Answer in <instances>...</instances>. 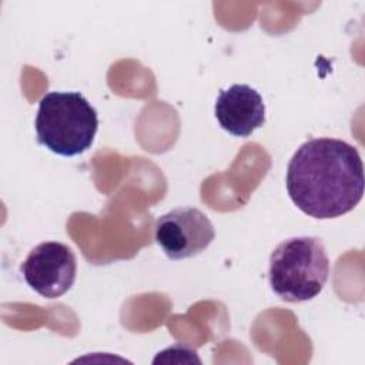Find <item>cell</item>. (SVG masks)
I'll list each match as a JSON object with an SVG mask.
<instances>
[{
  "instance_id": "1",
  "label": "cell",
  "mask_w": 365,
  "mask_h": 365,
  "mask_svg": "<svg viewBox=\"0 0 365 365\" xmlns=\"http://www.w3.org/2000/svg\"><path fill=\"white\" fill-rule=\"evenodd\" d=\"M285 182L289 198L304 214L318 220L336 218L362 200V160L346 141L312 138L291 157Z\"/></svg>"
},
{
  "instance_id": "2",
  "label": "cell",
  "mask_w": 365,
  "mask_h": 365,
  "mask_svg": "<svg viewBox=\"0 0 365 365\" xmlns=\"http://www.w3.org/2000/svg\"><path fill=\"white\" fill-rule=\"evenodd\" d=\"M37 141L54 154L73 157L87 151L97 134L96 108L78 91H50L38 103Z\"/></svg>"
},
{
  "instance_id": "3",
  "label": "cell",
  "mask_w": 365,
  "mask_h": 365,
  "mask_svg": "<svg viewBox=\"0 0 365 365\" xmlns=\"http://www.w3.org/2000/svg\"><path fill=\"white\" fill-rule=\"evenodd\" d=\"M329 275V258L318 237H292L277 245L269 257L271 289L285 302L315 298Z\"/></svg>"
},
{
  "instance_id": "4",
  "label": "cell",
  "mask_w": 365,
  "mask_h": 365,
  "mask_svg": "<svg viewBox=\"0 0 365 365\" xmlns=\"http://www.w3.org/2000/svg\"><path fill=\"white\" fill-rule=\"evenodd\" d=\"M21 274L27 285L38 295L48 299L58 298L76 281V255L63 242H40L29 252L21 264Z\"/></svg>"
},
{
  "instance_id": "5",
  "label": "cell",
  "mask_w": 365,
  "mask_h": 365,
  "mask_svg": "<svg viewBox=\"0 0 365 365\" xmlns=\"http://www.w3.org/2000/svg\"><path fill=\"white\" fill-rule=\"evenodd\" d=\"M214 237L212 222L194 207L171 210L155 222V242L170 259H185L201 254Z\"/></svg>"
},
{
  "instance_id": "6",
  "label": "cell",
  "mask_w": 365,
  "mask_h": 365,
  "mask_svg": "<svg viewBox=\"0 0 365 365\" xmlns=\"http://www.w3.org/2000/svg\"><path fill=\"white\" fill-rule=\"evenodd\" d=\"M214 111L221 128L235 137H248L265 123L264 100L248 84L220 90Z\"/></svg>"
}]
</instances>
